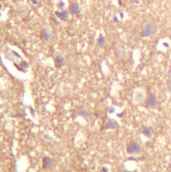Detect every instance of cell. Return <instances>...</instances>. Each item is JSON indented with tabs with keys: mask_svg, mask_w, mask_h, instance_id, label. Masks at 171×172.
Returning <instances> with one entry per match:
<instances>
[{
	"mask_svg": "<svg viewBox=\"0 0 171 172\" xmlns=\"http://www.w3.org/2000/svg\"><path fill=\"white\" fill-rule=\"evenodd\" d=\"M145 93L142 91H137L135 93L134 99L136 102H140L143 101V100L145 99Z\"/></svg>",
	"mask_w": 171,
	"mask_h": 172,
	"instance_id": "5b68a950",
	"label": "cell"
},
{
	"mask_svg": "<svg viewBox=\"0 0 171 172\" xmlns=\"http://www.w3.org/2000/svg\"><path fill=\"white\" fill-rule=\"evenodd\" d=\"M43 163L44 167H50L51 165L53 164V160L50 157H45L43 158Z\"/></svg>",
	"mask_w": 171,
	"mask_h": 172,
	"instance_id": "8992f818",
	"label": "cell"
},
{
	"mask_svg": "<svg viewBox=\"0 0 171 172\" xmlns=\"http://www.w3.org/2000/svg\"><path fill=\"white\" fill-rule=\"evenodd\" d=\"M128 172V171H124V172Z\"/></svg>",
	"mask_w": 171,
	"mask_h": 172,
	"instance_id": "e0dca14e",
	"label": "cell"
},
{
	"mask_svg": "<svg viewBox=\"0 0 171 172\" xmlns=\"http://www.w3.org/2000/svg\"><path fill=\"white\" fill-rule=\"evenodd\" d=\"M142 133L147 137H150L152 135L151 129L149 127H145L144 128L142 129Z\"/></svg>",
	"mask_w": 171,
	"mask_h": 172,
	"instance_id": "ba28073f",
	"label": "cell"
},
{
	"mask_svg": "<svg viewBox=\"0 0 171 172\" xmlns=\"http://www.w3.org/2000/svg\"></svg>",
	"mask_w": 171,
	"mask_h": 172,
	"instance_id": "ac0fdd59",
	"label": "cell"
},
{
	"mask_svg": "<svg viewBox=\"0 0 171 172\" xmlns=\"http://www.w3.org/2000/svg\"><path fill=\"white\" fill-rule=\"evenodd\" d=\"M108 111L109 113H113L115 111V109H114V107H110V108H109L108 109Z\"/></svg>",
	"mask_w": 171,
	"mask_h": 172,
	"instance_id": "8fae6325",
	"label": "cell"
},
{
	"mask_svg": "<svg viewBox=\"0 0 171 172\" xmlns=\"http://www.w3.org/2000/svg\"><path fill=\"white\" fill-rule=\"evenodd\" d=\"M140 151L141 149L140 145L136 142H130L127 147V152L129 154H132V155L138 154L140 153Z\"/></svg>",
	"mask_w": 171,
	"mask_h": 172,
	"instance_id": "7a4b0ae2",
	"label": "cell"
},
{
	"mask_svg": "<svg viewBox=\"0 0 171 172\" xmlns=\"http://www.w3.org/2000/svg\"><path fill=\"white\" fill-rule=\"evenodd\" d=\"M94 115L96 116V117H98V116H99V115L98 113H94Z\"/></svg>",
	"mask_w": 171,
	"mask_h": 172,
	"instance_id": "9a60e30c",
	"label": "cell"
},
{
	"mask_svg": "<svg viewBox=\"0 0 171 172\" xmlns=\"http://www.w3.org/2000/svg\"><path fill=\"white\" fill-rule=\"evenodd\" d=\"M31 114L33 115L34 116H35V111H34V109H31Z\"/></svg>",
	"mask_w": 171,
	"mask_h": 172,
	"instance_id": "4fadbf2b",
	"label": "cell"
},
{
	"mask_svg": "<svg viewBox=\"0 0 171 172\" xmlns=\"http://www.w3.org/2000/svg\"><path fill=\"white\" fill-rule=\"evenodd\" d=\"M102 171H104V172H108V170L106 169V167H102Z\"/></svg>",
	"mask_w": 171,
	"mask_h": 172,
	"instance_id": "5bb4252c",
	"label": "cell"
},
{
	"mask_svg": "<svg viewBox=\"0 0 171 172\" xmlns=\"http://www.w3.org/2000/svg\"><path fill=\"white\" fill-rule=\"evenodd\" d=\"M123 115H124V113H119V114H117V116L120 117V118L122 117Z\"/></svg>",
	"mask_w": 171,
	"mask_h": 172,
	"instance_id": "7c38bea8",
	"label": "cell"
},
{
	"mask_svg": "<svg viewBox=\"0 0 171 172\" xmlns=\"http://www.w3.org/2000/svg\"><path fill=\"white\" fill-rule=\"evenodd\" d=\"M157 32V26L153 20L148 19L144 23L141 29V36L144 38H148L153 36Z\"/></svg>",
	"mask_w": 171,
	"mask_h": 172,
	"instance_id": "6da1fadb",
	"label": "cell"
},
{
	"mask_svg": "<svg viewBox=\"0 0 171 172\" xmlns=\"http://www.w3.org/2000/svg\"><path fill=\"white\" fill-rule=\"evenodd\" d=\"M78 116H82V117H84L86 120L89 119V113H88V112L86 110H84V109H82V110L78 111L75 113V118H76Z\"/></svg>",
	"mask_w": 171,
	"mask_h": 172,
	"instance_id": "277c9868",
	"label": "cell"
},
{
	"mask_svg": "<svg viewBox=\"0 0 171 172\" xmlns=\"http://www.w3.org/2000/svg\"><path fill=\"white\" fill-rule=\"evenodd\" d=\"M70 11L73 14H76L78 12V5L76 3H74L70 6Z\"/></svg>",
	"mask_w": 171,
	"mask_h": 172,
	"instance_id": "9c48e42d",
	"label": "cell"
},
{
	"mask_svg": "<svg viewBox=\"0 0 171 172\" xmlns=\"http://www.w3.org/2000/svg\"><path fill=\"white\" fill-rule=\"evenodd\" d=\"M118 124L116 121L114 120H110L109 121V122L106 125V129H115L118 127Z\"/></svg>",
	"mask_w": 171,
	"mask_h": 172,
	"instance_id": "52a82bcc",
	"label": "cell"
},
{
	"mask_svg": "<svg viewBox=\"0 0 171 172\" xmlns=\"http://www.w3.org/2000/svg\"><path fill=\"white\" fill-rule=\"evenodd\" d=\"M128 160H136V159H134V158H129L128 159Z\"/></svg>",
	"mask_w": 171,
	"mask_h": 172,
	"instance_id": "2e32d148",
	"label": "cell"
},
{
	"mask_svg": "<svg viewBox=\"0 0 171 172\" xmlns=\"http://www.w3.org/2000/svg\"><path fill=\"white\" fill-rule=\"evenodd\" d=\"M162 46L164 48V49H168L171 47V44L169 41H164L162 43Z\"/></svg>",
	"mask_w": 171,
	"mask_h": 172,
	"instance_id": "30bf717a",
	"label": "cell"
},
{
	"mask_svg": "<svg viewBox=\"0 0 171 172\" xmlns=\"http://www.w3.org/2000/svg\"><path fill=\"white\" fill-rule=\"evenodd\" d=\"M146 104L148 107L150 108L156 107L157 104V96L154 93H150L146 100Z\"/></svg>",
	"mask_w": 171,
	"mask_h": 172,
	"instance_id": "3957f363",
	"label": "cell"
}]
</instances>
